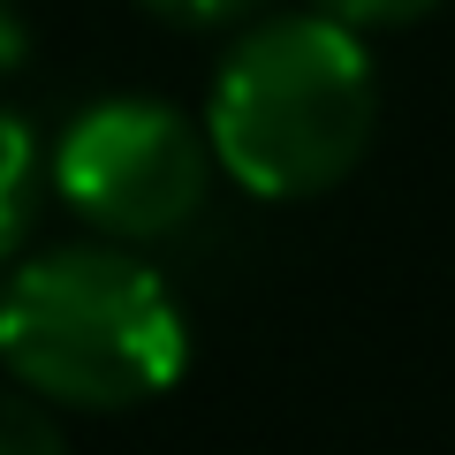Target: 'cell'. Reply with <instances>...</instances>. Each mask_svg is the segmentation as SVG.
Here are the masks:
<instances>
[{"instance_id":"obj_1","label":"cell","mask_w":455,"mask_h":455,"mask_svg":"<svg viewBox=\"0 0 455 455\" xmlns=\"http://www.w3.org/2000/svg\"><path fill=\"white\" fill-rule=\"evenodd\" d=\"M190 341L160 274L122 251H53L0 296V364L31 395L130 410L175 387Z\"/></svg>"},{"instance_id":"obj_2","label":"cell","mask_w":455,"mask_h":455,"mask_svg":"<svg viewBox=\"0 0 455 455\" xmlns=\"http://www.w3.org/2000/svg\"><path fill=\"white\" fill-rule=\"evenodd\" d=\"M372 61L334 16H281L251 31L212 84V152L259 197H311L364 160Z\"/></svg>"},{"instance_id":"obj_3","label":"cell","mask_w":455,"mask_h":455,"mask_svg":"<svg viewBox=\"0 0 455 455\" xmlns=\"http://www.w3.org/2000/svg\"><path fill=\"white\" fill-rule=\"evenodd\" d=\"M61 197L107 235H175L205 205V145L160 99H107L61 137Z\"/></svg>"},{"instance_id":"obj_4","label":"cell","mask_w":455,"mask_h":455,"mask_svg":"<svg viewBox=\"0 0 455 455\" xmlns=\"http://www.w3.org/2000/svg\"><path fill=\"white\" fill-rule=\"evenodd\" d=\"M31 220V130L0 107V259Z\"/></svg>"},{"instance_id":"obj_5","label":"cell","mask_w":455,"mask_h":455,"mask_svg":"<svg viewBox=\"0 0 455 455\" xmlns=\"http://www.w3.org/2000/svg\"><path fill=\"white\" fill-rule=\"evenodd\" d=\"M0 455H68V440L31 395L0 387Z\"/></svg>"},{"instance_id":"obj_6","label":"cell","mask_w":455,"mask_h":455,"mask_svg":"<svg viewBox=\"0 0 455 455\" xmlns=\"http://www.w3.org/2000/svg\"><path fill=\"white\" fill-rule=\"evenodd\" d=\"M334 23H349V31H364V23H418L433 0H319Z\"/></svg>"},{"instance_id":"obj_7","label":"cell","mask_w":455,"mask_h":455,"mask_svg":"<svg viewBox=\"0 0 455 455\" xmlns=\"http://www.w3.org/2000/svg\"><path fill=\"white\" fill-rule=\"evenodd\" d=\"M167 16H190V23H228L243 16V8H259V0H160Z\"/></svg>"},{"instance_id":"obj_8","label":"cell","mask_w":455,"mask_h":455,"mask_svg":"<svg viewBox=\"0 0 455 455\" xmlns=\"http://www.w3.org/2000/svg\"><path fill=\"white\" fill-rule=\"evenodd\" d=\"M23 53H31V38H23V23H16V8H8V0H0V76H8V68H16Z\"/></svg>"}]
</instances>
